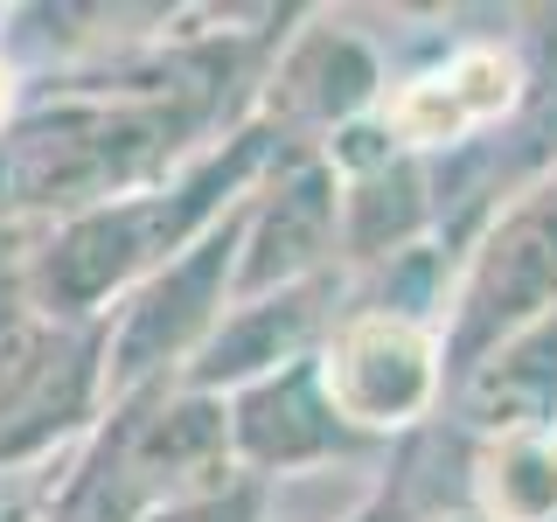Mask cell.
Returning a JSON list of instances; mask_svg holds the SVG:
<instances>
[{
	"instance_id": "6da1fadb",
	"label": "cell",
	"mask_w": 557,
	"mask_h": 522,
	"mask_svg": "<svg viewBox=\"0 0 557 522\" xmlns=\"http://www.w3.org/2000/svg\"><path fill=\"white\" fill-rule=\"evenodd\" d=\"M321 397L356 432L411 425L440 397V341H432V327L391 307L348 321L321 362Z\"/></svg>"
},
{
	"instance_id": "7a4b0ae2",
	"label": "cell",
	"mask_w": 557,
	"mask_h": 522,
	"mask_svg": "<svg viewBox=\"0 0 557 522\" xmlns=\"http://www.w3.org/2000/svg\"><path fill=\"white\" fill-rule=\"evenodd\" d=\"M509 104H516V57H502V49H460L440 70L383 91L376 119L397 147H453V139H474L481 126H495Z\"/></svg>"
},
{
	"instance_id": "3957f363",
	"label": "cell",
	"mask_w": 557,
	"mask_h": 522,
	"mask_svg": "<svg viewBox=\"0 0 557 522\" xmlns=\"http://www.w3.org/2000/svg\"><path fill=\"white\" fill-rule=\"evenodd\" d=\"M474 307H495L502 321H544L557 307V182L487 244V265L474 278Z\"/></svg>"
},
{
	"instance_id": "277c9868",
	"label": "cell",
	"mask_w": 557,
	"mask_h": 522,
	"mask_svg": "<svg viewBox=\"0 0 557 522\" xmlns=\"http://www.w3.org/2000/svg\"><path fill=\"white\" fill-rule=\"evenodd\" d=\"M481 522H557V432H502L481 452Z\"/></svg>"
},
{
	"instance_id": "5b68a950",
	"label": "cell",
	"mask_w": 557,
	"mask_h": 522,
	"mask_svg": "<svg viewBox=\"0 0 557 522\" xmlns=\"http://www.w3.org/2000/svg\"><path fill=\"white\" fill-rule=\"evenodd\" d=\"M0 112H8V70H0Z\"/></svg>"
}]
</instances>
